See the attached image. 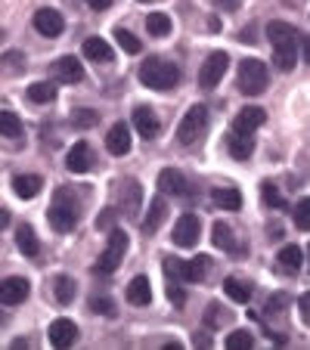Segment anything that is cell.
<instances>
[{"instance_id":"5b68a950","label":"cell","mask_w":310,"mask_h":350,"mask_svg":"<svg viewBox=\"0 0 310 350\" xmlns=\"http://www.w3.org/2000/svg\"><path fill=\"white\" fill-rule=\"evenodd\" d=\"M47 220L56 232H72L75 224H78V208L66 198V189H56V202L47 211Z\"/></svg>"},{"instance_id":"bcb514c9","label":"cell","mask_w":310,"mask_h":350,"mask_svg":"<svg viewBox=\"0 0 310 350\" xmlns=\"http://www.w3.org/2000/svg\"><path fill=\"white\" fill-rule=\"evenodd\" d=\"M112 217H115V208H109V211H103L96 217V226L99 230H109V226H112Z\"/></svg>"},{"instance_id":"83f0119b","label":"cell","mask_w":310,"mask_h":350,"mask_svg":"<svg viewBox=\"0 0 310 350\" xmlns=\"http://www.w3.org/2000/svg\"><path fill=\"white\" fill-rule=\"evenodd\" d=\"M214 205L224 208V211H239L242 208V192L233 189V186H224V189H214Z\"/></svg>"},{"instance_id":"8fae6325","label":"cell","mask_w":310,"mask_h":350,"mask_svg":"<svg viewBox=\"0 0 310 350\" xmlns=\"http://www.w3.org/2000/svg\"><path fill=\"white\" fill-rule=\"evenodd\" d=\"M133 127H137V133L143 139H155L162 133V121L159 115L152 112L149 106H137L133 109Z\"/></svg>"},{"instance_id":"f35d334b","label":"cell","mask_w":310,"mask_h":350,"mask_svg":"<svg viewBox=\"0 0 310 350\" xmlns=\"http://www.w3.org/2000/svg\"><path fill=\"white\" fill-rule=\"evenodd\" d=\"M264 205L267 208H276V211H285V208H289V202H285L283 192H279L273 183H264Z\"/></svg>"},{"instance_id":"7a4b0ae2","label":"cell","mask_w":310,"mask_h":350,"mask_svg":"<svg viewBox=\"0 0 310 350\" xmlns=\"http://www.w3.org/2000/svg\"><path fill=\"white\" fill-rule=\"evenodd\" d=\"M270 84V75H267V66L261 59H242L239 62V90L245 96H261Z\"/></svg>"},{"instance_id":"4fadbf2b","label":"cell","mask_w":310,"mask_h":350,"mask_svg":"<svg viewBox=\"0 0 310 350\" xmlns=\"http://www.w3.org/2000/svg\"><path fill=\"white\" fill-rule=\"evenodd\" d=\"M47 338H50L53 347H72L78 341V325L72 319H53L50 329H47Z\"/></svg>"},{"instance_id":"6da1fadb","label":"cell","mask_w":310,"mask_h":350,"mask_svg":"<svg viewBox=\"0 0 310 350\" xmlns=\"http://www.w3.org/2000/svg\"><path fill=\"white\" fill-rule=\"evenodd\" d=\"M137 75L143 81V87H149V90H171L180 81V68L174 62L162 59V56H146Z\"/></svg>"},{"instance_id":"d6a6232c","label":"cell","mask_w":310,"mask_h":350,"mask_svg":"<svg viewBox=\"0 0 310 350\" xmlns=\"http://www.w3.org/2000/svg\"><path fill=\"white\" fill-rule=\"evenodd\" d=\"M273 62H276V68H283V72H292V68L298 66V50H295V44L276 46V50H273Z\"/></svg>"},{"instance_id":"7dc6e473","label":"cell","mask_w":310,"mask_h":350,"mask_svg":"<svg viewBox=\"0 0 310 350\" xmlns=\"http://www.w3.org/2000/svg\"><path fill=\"white\" fill-rule=\"evenodd\" d=\"M307 307H310V301H307V295H301V297H298V310H301V323H307V319H310V313H307Z\"/></svg>"},{"instance_id":"7402d4cb","label":"cell","mask_w":310,"mask_h":350,"mask_svg":"<svg viewBox=\"0 0 310 350\" xmlns=\"http://www.w3.org/2000/svg\"><path fill=\"white\" fill-rule=\"evenodd\" d=\"M81 50H84V56H87L90 62H112V59H115V50H112V46H109L103 38H87Z\"/></svg>"},{"instance_id":"8d00e7d4","label":"cell","mask_w":310,"mask_h":350,"mask_svg":"<svg viewBox=\"0 0 310 350\" xmlns=\"http://www.w3.org/2000/svg\"><path fill=\"white\" fill-rule=\"evenodd\" d=\"M165 279L168 282H186V260L180 258H165Z\"/></svg>"},{"instance_id":"f907efd6","label":"cell","mask_w":310,"mask_h":350,"mask_svg":"<svg viewBox=\"0 0 310 350\" xmlns=\"http://www.w3.org/2000/svg\"><path fill=\"white\" fill-rule=\"evenodd\" d=\"M10 220H13V217H10V211H7V208H0V230H7Z\"/></svg>"},{"instance_id":"1f68e13d","label":"cell","mask_w":310,"mask_h":350,"mask_svg":"<svg viewBox=\"0 0 310 350\" xmlns=\"http://www.w3.org/2000/svg\"><path fill=\"white\" fill-rule=\"evenodd\" d=\"M146 28H149L152 38H168V34H171V28H174V22H171V16H165V13H149Z\"/></svg>"},{"instance_id":"f1b7e54d","label":"cell","mask_w":310,"mask_h":350,"mask_svg":"<svg viewBox=\"0 0 310 350\" xmlns=\"http://www.w3.org/2000/svg\"><path fill=\"white\" fill-rule=\"evenodd\" d=\"M28 99H31L34 106H47V103H53L56 99V84L53 81H38V84L28 87Z\"/></svg>"},{"instance_id":"277c9868","label":"cell","mask_w":310,"mask_h":350,"mask_svg":"<svg viewBox=\"0 0 310 350\" xmlns=\"http://www.w3.org/2000/svg\"><path fill=\"white\" fill-rule=\"evenodd\" d=\"M205 131H208V109H205V106H192L190 112L180 118L177 139L183 146H192V143H198V139H202Z\"/></svg>"},{"instance_id":"ee69618b","label":"cell","mask_w":310,"mask_h":350,"mask_svg":"<svg viewBox=\"0 0 310 350\" xmlns=\"http://www.w3.org/2000/svg\"><path fill=\"white\" fill-rule=\"evenodd\" d=\"M289 301H292V297L285 295V291H276V295L267 301V313H283L285 307H289Z\"/></svg>"},{"instance_id":"30bf717a","label":"cell","mask_w":310,"mask_h":350,"mask_svg":"<svg viewBox=\"0 0 310 350\" xmlns=\"http://www.w3.org/2000/svg\"><path fill=\"white\" fill-rule=\"evenodd\" d=\"M28 291H31L28 279H22V276H10V279H3V282H0V304H3V307H16V304H22V301L28 297Z\"/></svg>"},{"instance_id":"74e56055","label":"cell","mask_w":310,"mask_h":350,"mask_svg":"<svg viewBox=\"0 0 310 350\" xmlns=\"http://www.w3.org/2000/svg\"><path fill=\"white\" fill-rule=\"evenodd\" d=\"M227 347H233V350H248V347H255V338H251V332L236 329V332H230V335H227Z\"/></svg>"},{"instance_id":"836d02e7","label":"cell","mask_w":310,"mask_h":350,"mask_svg":"<svg viewBox=\"0 0 310 350\" xmlns=\"http://www.w3.org/2000/svg\"><path fill=\"white\" fill-rule=\"evenodd\" d=\"M115 40H118V46L125 50L127 56H137L140 50H143V44H140V38L133 31H127V28H115Z\"/></svg>"},{"instance_id":"ab89813d","label":"cell","mask_w":310,"mask_h":350,"mask_svg":"<svg viewBox=\"0 0 310 350\" xmlns=\"http://www.w3.org/2000/svg\"><path fill=\"white\" fill-rule=\"evenodd\" d=\"M292 214H295V226H298V230H310V202H307V198H298L295 208H292Z\"/></svg>"},{"instance_id":"9a60e30c","label":"cell","mask_w":310,"mask_h":350,"mask_svg":"<svg viewBox=\"0 0 310 350\" xmlns=\"http://www.w3.org/2000/svg\"><path fill=\"white\" fill-rule=\"evenodd\" d=\"M261 124H267V112L261 106H245L242 112L233 118V131L236 133H255Z\"/></svg>"},{"instance_id":"d4e9b609","label":"cell","mask_w":310,"mask_h":350,"mask_svg":"<svg viewBox=\"0 0 310 350\" xmlns=\"http://www.w3.org/2000/svg\"><path fill=\"white\" fill-rule=\"evenodd\" d=\"M28 66L25 53L22 50H7V53L0 56V75H7V78H16V75H22Z\"/></svg>"},{"instance_id":"e0dca14e","label":"cell","mask_w":310,"mask_h":350,"mask_svg":"<svg viewBox=\"0 0 310 350\" xmlns=\"http://www.w3.org/2000/svg\"><path fill=\"white\" fill-rule=\"evenodd\" d=\"M227 149H230V155L236 161H248L251 152H255V139H251V133L230 131V133H227Z\"/></svg>"},{"instance_id":"8992f818","label":"cell","mask_w":310,"mask_h":350,"mask_svg":"<svg viewBox=\"0 0 310 350\" xmlns=\"http://www.w3.org/2000/svg\"><path fill=\"white\" fill-rule=\"evenodd\" d=\"M227 66H230V56L227 53H211L208 59L202 62V68H198V84H202L205 90H214V87L220 84V78L227 75Z\"/></svg>"},{"instance_id":"ac0fdd59","label":"cell","mask_w":310,"mask_h":350,"mask_svg":"<svg viewBox=\"0 0 310 350\" xmlns=\"http://www.w3.org/2000/svg\"><path fill=\"white\" fill-rule=\"evenodd\" d=\"M168 220V198H152V205H149V211H146V217H143V230L149 232H159L162 230V224Z\"/></svg>"},{"instance_id":"f5cc1de1","label":"cell","mask_w":310,"mask_h":350,"mask_svg":"<svg viewBox=\"0 0 310 350\" xmlns=\"http://www.w3.org/2000/svg\"><path fill=\"white\" fill-rule=\"evenodd\" d=\"M3 38H7V31H3V28H0V44H3Z\"/></svg>"},{"instance_id":"7bdbcfd3","label":"cell","mask_w":310,"mask_h":350,"mask_svg":"<svg viewBox=\"0 0 310 350\" xmlns=\"http://www.w3.org/2000/svg\"><path fill=\"white\" fill-rule=\"evenodd\" d=\"M90 310L93 313H103V317H115V301L112 297H90Z\"/></svg>"},{"instance_id":"484cf974","label":"cell","mask_w":310,"mask_h":350,"mask_svg":"<svg viewBox=\"0 0 310 350\" xmlns=\"http://www.w3.org/2000/svg\"><path fill=\"white\" fill-rule=\"evenodd\" d=\"M40 186H44V180L38 174H19V177H13V192L19 198H34L40 192Z\"/></svg>"},{"instance_id":"5bb4252c","label":"cell","mask_w":310,"mask_h":350,"mask_svg":"<svg viewBox=\"0 0 310 350\" xmlns=\"http://www.w3.org/2000/svg\"><path fill=\"white\" fill-rule=\"evenodd\" d=\"M159 192L162 196H190V180L177 167H165L159 174Z\"/></svg>"},{"instance_id":"603a6c76","label":"cell","mask_w":310,"mask_h":350,"mask_svg":"<svg viewBox=\"0 0 310 350\" xmlns=\"http://www.w3.org/2000/svg\"><path fill=\"white\" fill-rule=\"evenodd\" d=\"M152 301V285L146 276H137L131 279V285H127V304L133 307H146Z\"/></svg>"},{"instance_id":"3957f363","label":"cell","mask_w":310,"mask_h":350,"mask_svg":"<svg viewBox=\"0 0 310 350\" xmlns=\"http://www.w3.org/2000/svg\"><path fill=\"white\" fill-rule=\"evenodd\" d=\"M125 252H127V232L125 230H112V232H109L106 252L99 254V260L93 264V273H99V276L115 273L121 267V260H125Z\"/></svg>"},{"instance_id":"9c48e42d","label":"cell","mask_w":310,"mask_h":350,"mask_svg":"<svg viewBox=\"0 0 310 350\" xmlns=\"http://www.w3.org/2000/svg\"><path fill=\"white\" fill-rule=\"evenodd\" d=\"M31 25H34V31L44 34V38H60V34L66 31V19H62V13H56V10H50V7H40L38 13H34Z\"/></svg>"},{"instance_id":"ba28073f","label":"cell","mask_w":310,"mask_h":350,"mask_svg":"<svg viewBox=\"0 0 310 350\" xmlns=\"http://www.w3.org/2000/svg\"><path fill=\"white\" fill-rule=\"evenodd\" d=\"M115 198H118V205L125 214H137L140 211V202H143V186L137 180H118L115 183Z\"/></svg>"},{"instance_id":"52a82bcc","label":"cell","mask_w":310,"mask_h":350,"mask_svg":"<svg viewBox=\"0 0 310 350\" xmlns=\"http://www.w3.org/2000/svg\"><path fill=\"white\" fill-rule=\"evenodd\" d=\"M171 239H174V245H180V248H192V245L202 239V220H198L196 214H183V217L174 224Z\"/></svg>"},{"instance_id":"b9f144b4","label":"cell","mask_w":310,"mask_h":350,"mask_svg":"<svg viewBox=\"0 0 310 350\" xmlns=\"http://www.w3.org/2000/svg\"><path fill=\"white\" fill-rule=\"evenodd\" d=\"M224 319H227L224 307L208 304V310H205V325H208V329H220V325H224Z\"/></svg>"},{"instance_id":"f6af8a7d","label":"cell","mask_w":310,"mask_h":350,"mask_svg":"<svg viewBox=\"0 0 310 350\" xmlns=\"http://www.w3.org/2000/svg\"><path fill=\"white\" fill-rule=\"evenodd\" d=\"M168 297H171V304H174V307H183V304H186L183 282H168Z\"/></svg>"},{"instance_id":"4316f807","label":"cell","mask_w":310,"mask_h":350,"mask_svg":"<svg viewBox=\"0 0 310 350\" xmlns=\"http://www.w3.org/2000/svg\"><path fill=\"white\" fill-rule=\"evenodd\" d=\"M211 270V258L208 254H196L192 260H186V282H205Z\"/></svg>"},{"instance_id":"816d5d0a","label":"cell","mask_w":310,"mask_h":350,"mask_svg":"<svg viewBox=\"0 0 310 350\" xmlns=\"http://www.w3.org/2000/svg\"><path fill=\"white\" fill-rule=\"evenodd\" d=\"M208 28H211V31H220V19H208Z\"/></svg>"},{"instance_id":"4dcf8cb0","label":"cell","mask_w":310,"mask_h":350,"mask_svg":"<svg viewBox=\"0 0 310 350\" xmlns=\"http://www.w3.org/2000/svg\"><path fill=\"white\" fill-rule=\"evenodd\" d=\"M304 260V252H301V245H283L279 248V267L289 273H298V267H301Z\"/></svg>"},{"instance_id":"681fc988","label":"cell","mask_w":310,"mask_h":350,"mask_svg":"<svg viewBox=\"0 0 310 350\" xmlns=\"http://www.w3.org/2000/svg\"><path fill=\"white\" fill-rule=\"evenodd\" d=\"M87 7L90 10H109L112 7V0H87Z\"/></svg>"},{"instance_id":"c3c4849f","label":"cell","mask_w":310,"mask_h":350,"mask_svg":"<svg viewBox=\"0 0 310 350\" xmlns=\"http://www.w3.org/2000/svg\"><path fill=\"white\" fill-rule=\"evenodd\" d=\"M218 7L227 10V13H236V10H239V0H218Z\"/></svg>"},{"instance_id":"ffe728a7","label":"cell","mask_w":310,"mask_h":350,"mask_svg":"<svg viewBox=\"0 0 310 350\" xmlns=\"http://www.w3.org/2000/svg\"><path fill=\"white\" fill-rule=\"evenodd\" d=\"M16 248H19L25 258H38L40 242H38V232H34L31 224H19V230H16Z\"/></svg>"},{"instance_id":"60d3db41","label":"cell","mask_w":310,"mask_h":350,"mask_svg":"<svg viewBox=\"0 0 310 350\" xmlns=\"http://www.w3.org/2000/svg\"><path fill=\"white\" fill-rule=\"evenodd\" d=\"M72 121H75V127H81V131H87V127H96L99 115L93 112V109H75V112H72Z\"/></svg>"},{"instance_id":"d6986e66","label":"cell","mask_w":310,"mask_h":350,"mask_svg":"<svg viewBox=\"0 0 310 350\" xmlns=\"http://www.w3.org/2000/svg\"><path fill=\"white\" fill-rule=\"evenodd\" d=\"M56 75H60L62 84H81L84 81V66H81L75 56H62V59H56Z\"/></svg>"},{"instance_id":"d590c367","label":"cell","mask_w":310,"mask_h":350,"mask_svg":"<svg viewBox=\"0 0 310 350\" xmlns=\"http://www.w3.org/2000/svg\"><path fill=\"white\" fill-rule=\"evenodd\" d=\"M0 137H10V139L22 137V121H19V115L0 112Z\"/></svg>"},{"instance_id":"e575fe53","label":"cell","mask_w":310,"mask_h":350,"mask_svg":"<svg viewBox=\"0 0 310 350\" xmlns=\"http://www.w3.org/2000/svg\"><path fill=\"white\" fill-rule=\"evenodd\" d=\"M224 291H227V297H233V301H236V304H248V301H251V288L245 282H239V279H227Z\"/></svg>"},{"instance_id":"f546056e","label":"cell","mask_w":310,"mask_h":350,"mask_svg":"<svg viewBox=\"0 0 310 350\" xmlns=\"http://www.w3.org/2000/svg\"><path fill=\"white\" fill-rule=\"evenodd\" d=\"M75 291H78V285H75L72 276H56L53 282V297H56V304H72L75 301Z\"/></svg>"},{"instance_id":"44dd1931","label":"cell","mask_w":310,"mask_h":350,"mask_svg":"<svg viewBox=\"0 0 310 350\" xmlns=\"http://www.w3.org/2000/svg\"><path fill=\"white\" fill-rule=\"evenodd\" d=\"M106 149L112 155H127L131 152V131H127V124H115L112 131L106 133Z\"/></svg>"},{"instance_id":"2e32d148","label":"cell","mask_w":310,"mask_h":350,"mask_svg":"<svg viewBox=\"0 0 310 350\" xmlns=\"http://www.w3.org/2000/svg\"><path fill=\"white\" fill-rule=\"evenodd\" d=\"M211 242H214V248H224V252H227V254H233V258H239V254L245 258V248H239V245H236L230 224H224V220H218V224H214V230H211Z\"/></svg>"},{"instance_id":"7c38bea8","label":"cell","mask_w":310,"mask_h":350,"mask_svg":"<svg viewBox=\"0 0 310 350\" xmlns=\"http://www.w3.org/2000/svg\"><path fill=\"white\" fill-rule=\"evenodd\" d=\"M90 165H93V146L84 143V139H78V143L68 149V155H66V167L72 174H87L90 171Z\"/></svg>"},{"instance_id":"cb8c5ba5","label":"cell","mask_w":310,"mask_h":350,"mask_svg":"<svg viewBox=\"0 0 310 350\" xmlns=\"http://www.w3.org/2000/svg\"><path fill=\"white\" fill-rule=\"evenodd\" d=\"M267 38H270L273 46L295 44V40H298V28L289 25V22H270V25H267Z\"/></svg>"}]
</instances>
